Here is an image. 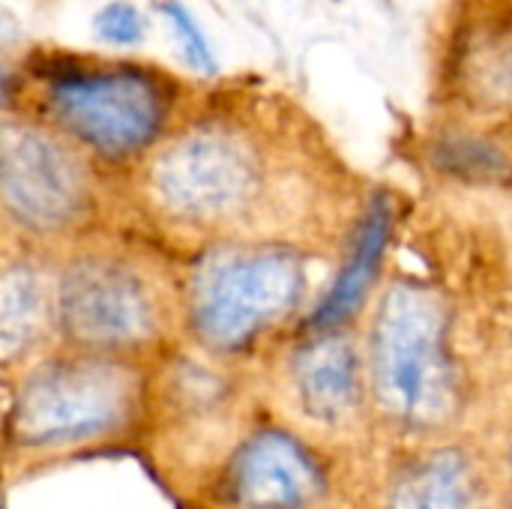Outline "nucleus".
Instances as JSON below:
<instances>
[{
    "instance_id": "20e7f679",
    "label": "nucleus",
    "mask_w": 512,
    "mask_h": 509,
    "mask_svg": "<svg viewBox=\"0 0 512 509\" xmlns=\"http://www.w3.org/2000/svg\"><path fill=\"white\" fill-rule=\"evenodd\" d=\"M57 345L156 366L183 345L177 267L114 231L54 255Z\"/></svg>"
},
{
    "instance_id": "ddd939ff",
    "label": "nucleus",
    "mask_w": 512,
    "mask_h": 509,
    "mask_svg": "<svg viewBox=\"0 0 512 509\" xmlns=\"http://www.w3.org/2000/svg\"><path fill=\"white\" fill-rule=\"evenodd\" d=\"M435 165L465 183H492L510 174V156L483 135H450L435 147Z\"/></svg>"
},
{
    "instance_id": "9b49d317",
    "label": "nucleus",
    "mask_w": 512,
    "mask_h": 509,
    "mask_svg": "<svg viewBox=\"0 0 512 509\" xmlns=\"http://www.w3.org/2000/svg\"><path fill=\"white\" fill-rule=\"evenodd\" d=\"M396 225V198L390 192H375L360 207L330 285L312 300V309L297 330H351L363 315H369L378 291L384 288L381 279L396 240Z\"/></svg>"
},
{
    "instance_id": "39448f33",
    "label": "nucleus",
    "mask_w": 512,
    "mask_h": 509,
    "mask_svg": "<svg viewBox=\"0 0 512 509\" xmlns=\"http://www.w3.org/2000/svg\"><path fill=\"white\" fill-rule=\"evenodd\" d=\"M309 261L312 252L267 240L189 252L177 267L183 342L243 369L270 357L312 309Z\"/></svg>"
},
{
    "instance_id": "7ed1b4c3",
    "label": "nucleus",
    "mask_w": 512,
    "mask_h": 509,
    "mask_svg": "<svg viewBox=\"0 0 512 509\" xmlns=\"http://www.w3.org/2000/svg\"><path fill=\"white\" fill-rule=\"evenodd\" d=\"M363 351L375 432L396 447L453 438L468 411V369L447 294L417 276H393L378 291Z\"/></svg>"
},
{
    "instance_id": "6e6552de",
    "label": "nucleus",
    "mask_w": 512,
    "mask_h": 509,
    "mask_svg": "<svg viewBox=\"0 0 512 509\" xmlns=\"http://www.w3.org/2000/svg\"><path fill=\"white\" fill-rule=\"evenodd\" d=\"M207 483L216 509H330L333 450L273 414H255Z\"/></svg>"
},
{
    "instance_id": "dca6fc26",
    "label": "nucleus",
    "mask_w": 512,
    "mask_h": 509,
    "mask_svg": "<svg viewBox=\"0 0 512 509\" xmlns=\"http://www.w3.org/2000/svg\"><path fill=\"white\" fill-rule=\"evenodd\" d=\"M498 459H501V474H504L507 509H512V429L510 435H507V441H504V447H501V453H498Z\"/></svg>"
},
{
    "instance_id": "f257e3e1",
    "label": "nucleus",
    "mask_w": 512,
    "mask_h": 509,
    "mask_svg": "<svg viewBox=\"0 0 512 509\" xmlns=\"http://www.w3.org/2000/svg\"><path fill=\"white\" fill-rule=\"evenodd\" d=\"M141 198L156 234L186 255L234 240L333 249L354 228L324 198L279 180L264 153L228 126H198L165 144L147 165Z\"/></svg>"
},
{
    "instance_id": "4468645a",
    "label": "nucleus",
    "mask_w": 512,
    "mask_h": 509,
    "mask_svg": "<svg viewBox=\"0 0 512 509\" xmlns=\"http://www.w3.org/2000/svg\"><path fill=\"white\" fill-rule=\"evenodd\" d=\"M165 15L171 18V24H174L177 33H180L186 60H189L195 69L213 75L219 66H216V57H213V51H210V42L204 39V33H201V27L195 24V18H192V15L183 9V3H177V0H168V3H165Z\"/></svg>"
},
{
    "instance_id": "f03ea898",
    "label": "nucleus",
    "mask_w": 512,
    "mask_h": 509,
    "mask_svg": "<svg viewBox=\"0 0 512 509\" xmlns=\"http://www.w3.org/2000/svg\"><path fill=\"white\" fill-rule=\"evenodd\" d=\"M153 369L150 363L57 345L6 375V474H27L147 435Z\"/></svg>"
},
{
    "instance_id": "2eb2a0df",
    "label": "nucleus",
    "mask_w": 512,
    "mask_h": 509,
    "mask_svg": "<svg viewBox=\"0 0 512 509\" xmlns=\"http://www.w3.org/2000/svg\"><path fill=\"white\" fill-rule=\"evenodd\" d=\"M96 30L108 42H138L144 33V18L129 3H108L96 15Z\"/></svg>"
},
{
    "instance_id": "1a4fd4ad",
    "label": "nucleus",
    "mask_w": 512,
    "mask_h": 509,
    "mask_svg": "<svg viewBox=\"0 0 512 509\" xmlns=\"http://www.w3.org/2000/svg\"><path fill=\"white\" fill-rule=\"evenodd\" d=\"M168 96L141 69H63L48 81V111L63 135L108 162L150 150L168 123Z\"/></svg>"
},
{
    "instance_id": "0eeeda50",
    "label": "nucleus",
    "mask_w": 512,
    "mask_h": 509,
    "mask_svg": "<svg viewBox=\"0 0 512 509\" xmlns=\"http://www.w3.org/2000/svg\"><path fill=\"white\" fill-rule=\"evenodd\" d=\"M3 240L63 252L102 231V195L90 165L57 135L6 126L0 159Z\"/></svg>"
},
{
    "instance_id": "423d86ee",
    "label": "nucleus",
    "mask_w": 512,
    "mask_h": 509,
    "mask_svg": "<svg viewBox=\"0 0 512 509\" xmlns=\"http://www.w3.org/2000/svg\"><path fill=\"white\" fill-rule=\"evenodd\" d=\"M264 396L270 414L327 450L360 444L375 432L363 333L294 330L270 357Z\"/></svg>"
},
{
    "instance_id": "9d476101",
    "label": "nucleus",
    "mask_w": 512,
    "mask_h": 509,
    "mask_svg": "<svg viewBox=\"0 0 512 509\" xmlns=\"http://www.w3.org/2000/svg\"><path fill=\"white\" fill-rule=\"evenodd\" d=\"M378 509H507L501 459L459 435L399 447Z\"/></svg>"
},
{
    "instance_id": "f8f14e48",
    "label": "nucleus",
    "mask_w": 512,
    "mask_h": 509,
    "mask_svg": "<svg viewBox=\"0 0 512 509\" xmlns=\"http://www.w3.org/2000/svg\"><path fill=\"white\" fill-rule=\"evenodd\" d=\"M57 348L54 255L12 243L0 267V363L3 378Z\"/></svg>"
}]
</instances>
